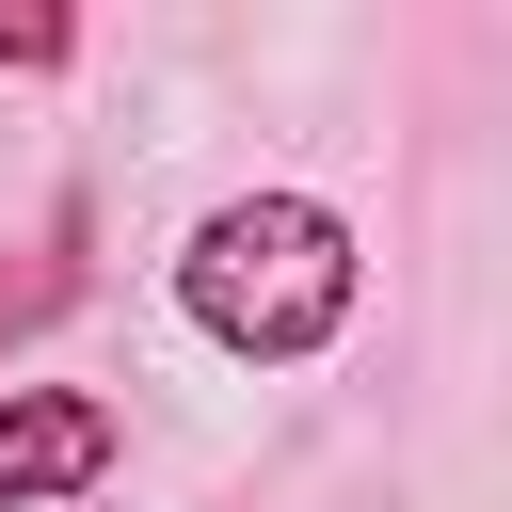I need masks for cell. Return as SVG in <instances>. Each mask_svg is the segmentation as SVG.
<instances>
[{"mask_svg": "<svg viewBox=\"0 0 512 512\" xmlns=\"http://www.w3.org/2000/svg\"><path fill=\"white\" fill-rule=\"evenodd\" d=\"M64 48H80V16H48V0H32V16H0V64H64Z\"/></svg>", "mask_w": 512, "mask_h": 512, "instance_id": "obj_4", "label": "cell"}, {"mask_svg": "<svg viewBox=\"0 0 512 512\" xmlns=\"http://www.w3.org/2000/svg\"><path fill=\"white\" fill-rule=\"evenodd\" d=\"M176 304L208 352L240 368H320L368 304V256H352V208L320 192H224L192 240H176Z\"/></svg>", "mask_w": 512, "mask_h": 512, "instance_id": "obj_1", "label": "cell"}, {"mask_svg": "<svg viewBox=\"0 0 512 512\" xmlns=\"http://www.w3.org/2000/svg\"><path fill=\"white\" fill-rule=\"evenodd\" d=\"M128 464V416L96 384H0V512H64Z\"/></svg>", "mask_w": 512, "mask_h": 512, "instance_id": "obj_2", "label": "cell"}, {"mask_svg": "<svg viewBox=\"0 0 512 512\" xmlns=\"http://www.w3.org/2000/svg\"><path fill=\"white\" fill-rule=\"evenodd\" d=\"M64 288H80V208L48 224V272H16V288H0V336H32V320H48Z\"/></svg>", "mask_w": 512, "mask_h": 512, "instance_id": "obj_3", "label": "cell"}]
</instances>
